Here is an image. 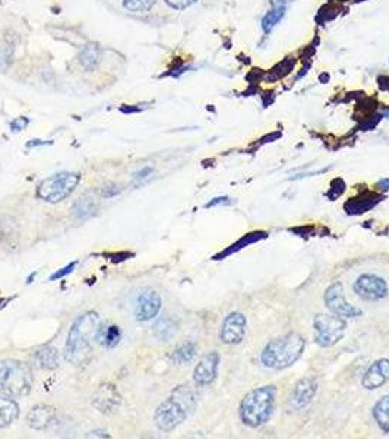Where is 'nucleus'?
<instances>
[{"instance_id":"obj_1","label":"nucleus","mask_w":389,"mask_h":439,"mask_svg":"<svg viewBox=\"0 0 389 439\" xmlns=\"http://www.w3.org/2000/svg\"><path fill=\"white\" fill-rule=\"evenodd\" d=\"M198 405V395L189 385H178L163 401L154 415L156 426L163 432H171L191 416Z\"/></svg>"},{"instance_id":"obj_2","label":"nucleus","mask_w":389,"mask_h":439,"mask_svg":"<svg viewBox=\"0 0 389 439\" xmlns=\"http://www.w3.org/2000/svg\"><path fill=\"white\" fill-rule=\"evenodd\" d=\"M101 327V319L97 312H86L81 315L69 330L65 345V358L75 366L82 365L88 356L91 341L96 338Z\"/></svg>"},{"instance_id":"obj_3","label":"nucleus","mask_w":389,"mask_h":439,"mask_svg":"<svg viewBox=\"0 0 389 439\" xmlns=\"http://www.w3.org/2000/svg\"><path fill=\"white\" fill-rule=\"evenodd\" d=\"M306 341L305 338L297 334L291 333L284 337L276 338L263 348L261 360L263 366L271 369H284L295 363L300 356L303 355Z\"/></svg>"},{"instance_id":"obj_4","label":"nucleus","mask_w":389,"mask_h":439,"mask_svg":"<svg viewBox=\"0 0 389 439\" xmlns=\"http://www.w3.org/2000/svg\"><path fill=\"white\" fill-rule=\"evenodd\" d=\"M276 387L265 385L251 391L241 404V419L249 428H259L271 419L276 408Z\"/></svg>"},{"instance_id":"obj_5","label":"nucleus","mask_w":389,"mask_h":439,"mask_svg":"<svg viewBox=\"0 0 389 439\" xmlns=\"http://www.w3.org/2000/svg\"><path fill=\"white\" fill-rule=\"evenodd\" d=\"M34 384L33 372L18 360L0 362V393L9 397H25Z\"/></svg>"},{"instance_id":"obj_6","label":"nucleus","mask_w":389,"mask_h":439,"mask_svg":"<svg viewBox=\"0 0 389 439\" xmlns=\"http://www.w3.org/2000/svg\"><path fill=\"white\" fill-rule=\"evenodd\" d=\"M81 182V174L62 171L44 179L37 188V196L46 202L57 203L66 199Z\"/></svg>"},{"instance_id":"obj_7","label":"nucleus","mask_w":389,"mask_h":439,"mask_svg":"<svg viewBox=\"0 0 389 439\" xmlns=\"http://www.w3.org/2000/svg\"><path fill=\"white\" fill-rule=\"evenodd\" d=\"M347 324L341 316L318 315L315 318V338L320 347L337 344L345 334Z\"/></svg>"},{"instance_id":"obj_8","label":"nucleus","mask_w":389,"mask_h":439,"mask_svg":"<svg viewBox=\"0 0 389 439\" xmlns=\"http://www.w3.org/2000/svg\"><path fill=\"white\" fill-rule=\"evenodd\" d=\"M325 303H326L329 311L334 312L335 315H338L341 318H354V316H358L362 313L360 309L354 308L353 305H350L345 301L344 288H343L341 283H334L331 287L326 290Z\"/></svg>"},{"instance_id":"obj_9","label":"nucleus","mask_w":389,"mask_h":439,"mask_svg":"<svg viewBox=\"0 0 389 439\" xmlns=\"http://www.w3.org/2000/svg\"><path fill=\"white\" fill-rule=\"evenodd\" d=\"M354 291L358 296L366 301H379L386 298L388 284L383 278L373 274H363L357 278Z\"/></svg>"},{"instance_id":"obj_10","label":"nucleus","mask_w":389,"mask_h":439,"mask_svg":"<svg viewBox=\"0 0 389 439\" xmlns=\"http://www.w3.org/2000/svg\"><path fill=\"white\" fill-rule=\"evenodd\" d=\"M246 335V318L241 312L230 313L224 322L220 331V338L224 344L234 345L242 343Z\"/></svg>"},{"instance_id":"obj_11","label":"nucleus","mask_w":389,"mask_h":439,"mask_svg":"<svg viewBox=\"0 0 389 439\" xmlns=\"http://www.w3.org/2000/svg\"><path fill=\"white\" fill-rule=\"evenodd\" d=\"M93 405L100 413L111 415L116 413L122 404V395L113 384H101L93 394Z\"/></svg>"},{"instance_id":"obj_12","label":"nucleus","mask_w":389,"mask_h":439,"mask_svg":"<svg viewBox=\"0 0 389 439\" xmlns=\"http://www.w3.org/2000/svg\"><path fill=\"white\" fill-rule=\"evenodd\" d=\"M161 309V298L156 290H145L138 296L135 306V316L138 321L145 322L158 315Z\"/></svg>"},{"instance_id":"obj_13","label":"nucleus","mask_w":389,"mask_h":439,"mask_svg":"<svg viewBox=\"0 0 389 439\" xmlns=\"http://www.w3.org/2000/svg\"><path fill=\"white\" fill-rule=\"evenodd\" d=\"M218 363H220V356L217 351H213V353L203 356L193 372L195 384L199 387H206L209 384H213L217 378Z\"/></svg>"},{"instance_id":"obj_14","label":"nucleus","mask_w":389,"mask_h":439,"mask_svg":"<svg viewBox=\"0 0 389 439\" xmlns=\"http://www.w3.org/2000/svg\"><path fill=\"white\" fill-rule=\"evenodd\" d=\"M318 391V380L313 376L303 378L302 380H298L297 385L294 387L291 397H290V404L293 408H305L312 398L315 397Z\"/></svg>"},{"instance_id":"obj_15","label":"nucleus","mask_w":389,"mask_h":439,"mask_svg":"<svg viewBox=\"0 0 389 439\" xmlns=\"http://www.w3.org/2000/svg\"><path fill=\"white\" fill-rule=\"evenodd\" d=\"M389 383V360H376L363 376V387L366 390H376Z\"/></svg>"},{"instance_id":"obj_16","label":"nucleus","mask_w":389,"mask_h":439,"mask_svg":"<svg viewBox=\"0 0 389 439\" xmlns=\"http://www.w3.org/2000/svg\"><path fill=\"white\" fill-rule=\"evenodd\" d=\"M56 416L57 413H56L54 407L47 405V404H39L29 410V413L26 416V422L36 430H44L50 425L54 423Z\"/></svg>"},{"instance_id":"obj_17","label":"nucleus","mask_w":389,"mask_h":439,"mask_svg":"<svg viewBox=\"0 0 389 439\" xmlns=\"http://www.w3.org/2000/svg\"><path fill=\"white\" fill-rule=\"evenodd\" d=\"M178 331V324L174 318L170 316H163L160 318L154 327H153V333L154 335L164 343H168L170 340H173V337L177 334Z\"/></svg>"},{"instance_id":"obj_18","label":"nucleus","mask_w":389,"mask_h":439,"mask_svg":"<svg viewBox=\"0 0 389 439\" xmlns=\"http://www.w3.org/2000/svg\"><path fill=\"white\" fill-rule=\"evenodd\" d=\"M19 416V405L9 395H0V429L12 425Z\"/></svg>"},{"instance_id":"obj_19","label":"nucleus","mask_w":389,"mask_h":439,"mask_svg":"<svg viewBox=\"0 0 389 439\" xmlns=\"http://www.w3.org/2000/svg\"><path fill=\"white\" fill-rule=\"evenodd\" d=\"M379 202V196L375 195V193H365V195H360L357 198H351L348 201V203L345 205V210L350 213V214H360V213H365L370 208H373L375 205Z\"/></svg>"},{"instance_id":"obj_20","label":"nucleus","mask_w":389,"mask_h":439,"mask_svg":"<svg viewBox=\"0 0 389 439\" xmlns=\"http://www.w3.org/2000/svg\"><path fill=\"white\" fill-rule=\"evenodd\" d=\"M97 203L96 201H93L91 198H81L75 202L74 208H72V214L76 220H88L97 214Z\"/></svg>"},{"instance_id":"obj_21","label":"nucleus","mask_w":389,"mask_h":439,"mask_svg":"<svg viewBox=\"0 0 389 439\" xmlns=\"http://www.w3.org/2000/svg\"><path fill=\"white\" fill-rule=\"evenodd\" d=\"M36 362L41 369L51 370L59 366V351L54 347L46 345L36 353Z\"/></svg>"},{"instance_id":"obj_22","label":"nucleus","mask_w":389,"mask_h":439,"mask_svg":"<svg viewBox=\"0 0 389 439\" xmlns=\"http://www.w3.org/2000/svg\"><path fill=\"white\" fill-rule=\"evenodd\" d=\"M373 418L383 432H389V395L382 397L375 404Z\"/></svg>"},{"instance_id":"obj_23","label":"nucleus","mask_w":389,"mask_h":439,"mask_svg":"<svg viewBox=\"0 0 389 439\" xmlns=\"http://www.w3.org/2000/svg\"><path fill=\"white\" fill-rule=\"evenodd\" d=\"M196 355V347L193 343L188 341V343H183L182 345H178L173 353H171V360L173 363L176 365H186L189 362L193 360Z\"/></svg>"},{"instance_id":"obj_24","label":"nucleus","mask_w":389,"mask_h":439,"mask_svg":"<svg viewBox=\"0 0 389 439\" xmlns=\"http://www.w3.org/2000/svg\"><path fill=\"white\" fill-rule=\"evenodd\" d=\"M81 65L86 69V71H93L98 61H100V49L96 44H88L82 49L81 56H79Z\"/></svg>"},{"instance_id":"obj_25","label":"nucleus","mask_w":389,"mask_h":439,"mask_svg":"<svg viewBox=\"0 0 389 439\" xmlns=\"http://www.w3.org/2000/svg\"><path fill=\"white\" fill-rule=\"evenodd\" d=\"M96 340L106 347H110V348L116 347L118 344V341H121V330H118L117 326H110L106 330L103 327H100V330L96 335Z\"/></svg>"},{"instance_id":"obj_26","label":"nucleus","mask_w":389,"mask_h":439,"mask_svg":"<svg viewBox=\"0 0 389 439\" xmlns=\"http://www.w3.org/2000/svg\"><path fill=\"white\" fill-rule=\"evenodd\" d=\"M284 15H286V6L280 5V6L273 8L262 19V29H263V31L266 34L271 33L273 29L276 28V25L284 18Z\"/></svg>"},{"instance_id":"obj_27","label":"nucleus","mask_w":389,"mask_h":439,"mask_svg":"<svg viewBox=\"0 0 389 439\" xmlns=\"http://www.w3.org/2000/svg\"><path fill=\"white\" fill-rule=\"evenodd\" d=\"M156 4V0H125L123 6L131 12H146L151 9Z\"/></svg>"},{"instance_id":"obj_28","label":"nucleus","mask_w":389,"mask_h":439,"mask_svg":"<svg viewBox=\"0 0 389 439\" xmlns=\"http://www.w3.org/2000/svg\"><path fill=\"white\" fill-rule=\"evenodd\" d=\"M76 266H78V262L74 261V262L69 263V266H66V267H64V268H61V270H57L56 273H53V274L50 276V281H56V280H61V278L66 277L68 274H71V273L75 270Z\"/></svg>"},{"instance_id":"obj_29","label":"nucleus","mask_w":389,"mask_h":439,"mask_svg":"<svg viewBox=\"0 0 389 439\" xmlns=\"http://www.w3.org/2000/svg\"><path fill=\"white\" fill-rule=\"evenodd\" d=\"M121 192H122V188L118 186V185H116V183H106V185L101 188V196L106 198V199L114 198V196H117Z\"/></svg>"},{"instance_id":"obj_30","label":"nucleus","mask_w":389,"mask_h":439,"mask_svg":"<svg viewBox=\"0 0 389 439\" xmlns=\"http://www.w3.org/2000/svg\"><path fill=\"white\" fill-rule=\"evenodd\" d=\"M151 174H153V168L151 167H143V168H141L139 171H136L133 174V182L136 185H141L142 182H145V181H148L149 178H151Z\"/></svg>"},{"instance_id":"obj_31","label":"nucleus","mask_w":389,"mask_h":439,"mask_svg":"<svg viewBox=\"0 0 389 439\" xmlns=\"http://www.w3.org/2000/svg\"><path fill=\"white\" fill-rule=\"evenodd\" d=\"M166 2L174 9H186L193 5L196 0H166Z\"/></svg>"},{"instance_id":"obj_32","label":"nucleus","mask_w":389,"mask_h":439,"mask_svg":"<svg viewBox=\"0 0 389 439\" xmlns=\"http://www.w3.org/2000/svg\"><path fill=\"white\" fill-rule=\"evenodd\" d=\"M28 119L26 117H18V119H15L12 123H11V129L14 132H19V131H24L26 126H28Z\"/></svg>"},{"instance_id":"obj_33","label":"nucleus","mask_w":389,"mask_h":439,"mask_svg":"<svg viewBox=\"0 0 389 439\" xmlns=\"http://www.w3.org/2000/svg\"><path fill=\"white\" fill-rule=\"evenodd\" d=\"M230 203H231L230 198H227V196H218V198H214L213 201H209V202L205 205V208H213V207H217V205H230Z\"/></svg>"},{"instance_id":"obj_34","label":"nucleus","mask_w":389,"mask_h":439,"mask_svg":"<svg viewBox=\"0 0 389 439\" xmlns=\"http://www.w3.org/2000/svg\"><path fill=\"white\" fill-rule=\"evenodd\" d=\"M129 256H132V253L122 252V253H117V255H111V261H113V262H121V261L129 259Z\"/></svg>"},{"instance_id":"obj_35","label":"nucleus","mask_w":389,"mask_h":439,"mask_svg":"<svg viewBox=\"0 0 389 439\" xmlns=\"http://www.w3.org/2000/svg\"><path fill=\"white\" fill-rule=\"evenodd\" d=\"M86 438H110V435L103 430H94V432H89Z\"/></svg>"},{"instance_id":"obj_36","label":"nucleus","mask_w":389,"mask_h":439,"mask_svg":"<svg viewBox=\"0 0 389 439\" xmlns=\"http://www.w3.org/2000/svg\"><path fill=\"white\" fill-rule=\"evenodd\" d=\"M46 143H51V142H46V141H40V139H33V141H29L28 142V146L29 148H33V146H39V145H46Z\"/></svg>"},{"instance_id":"obj_37","label":"nucleus","mask_w":389,"mask_h":439,"mask_svg":"<svg viewBox=\"0 0 389 439\" xmlns=\"http://www.w3.org/2000/svg\"><path fill=\"white\" fill-rule=\"evenodd\" d=\"M378 186H379L382 191H388V189H389V179H383V181H380Z\"/></svg>"},{"instance_id":"obj_38","label":"nucleus","mask_w":389,"mask_h":439,"mask_svg":"<svg viewBox=\"0 0 389 439\" xmlns=\"http://www.w3.org/2000/svg\"><path fill=\"white\" fill-rule=\"evenodd\" d=\"M122 111L123 113H138V111H141V109L139 107H122Z\"/></svg>"},{"instance_id":"obj_39","label":"nucleus","mask_w":389,"mask_h":439,"mask_svg":"<svg viewBox=\"0 0 389 439\" xmlns=\"http://www.w3.org/2000/svg\"><path fill=\"white\" fill-rule=\"evenodd\" d=\"M36 276H37V273H33L31 276H29V277L26 278V283H28V284H29V283H33V280L36 278Z\"/></svg>"},{"instance_id":"obj_40","label":"nucleus","mask_w":389,"mask_h":439,"mask_svg":"<svg viewBox=\"0 0 389 439\" xmlns=\"http://www.w3.org/2000/svg\"><path fill=\"white\" fill-rule=\"evenodd\" d=\"M386 116H388V117H389V110H388V111H386Z\"/></svg>"},{"instance_id":"obj_41","label":"nucleus","mask_w":389,"mask_h":439,"mask_svg":"<svg viewBox=\"0 0 389 439\" xmlns=\"http://www.w3.org/2000/svg\"><path fill=\"white\" fill-rule=\"evenodd\" d=\"M358 2H363V0H358Z\"/></svg>"}]
</instances>
